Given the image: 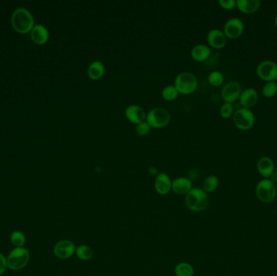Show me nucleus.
<instances>
[{
	"label": "nucleus",
	"mask_w": 277,
	"mask_h": 276,
	"mask_svg": "<svg viewBox=\"0 0 277 276\" xmlns=\"http://www.w3.org/2000/svg\"><path fill=\"white\" fill-rule=\"evenodd\" d=\"M7 268V257L0 253V276H2Z\"/></svg>",
	"instance_id": "nucleus-32"
},
{
	"label": "nucleus",
	"mask_w": 277,
	"mask_h": 276,
	"mask_svg": "<svg viewBox=\"0 0 277 276\" xmlns=\"http://www.w3.org/2000/svg\"><path fill=\"white\" fill-rule=\"evenodd\" d=\"M175 86L178 93L188 95L196 92L198 87V80L196 76L191 72H181L175 78Z\"/></svg>",
	"instance_id": "nucleus-4"
},
{
	"label": "nucleus",
	"mask_w": 277,
	"mask_h": 276,
	"mask_svg": "<svg viewBox=\"0 0 277 276\" xmlns=\"http://www.w3.org/2000/svg\"><path fill=\"white\" fill-rule=\"evenodd\" d=\"M171 115L166 109L162 107L153 108L148 111L146 121L152 128H163L170 123Z\"/></svg>",
	"instance_id": "nucleus-5"
},
{
	"label": "nucleus",
	"mask_w": 277,
	"mask_h": 276,
	"mask_svg": "<svg viewBox=\"0 0 277 276\" xmlns=\"http://www.w3.org/2000/svg\"><path fill=\"white\" fill-rule=\"evenodd\" d=\"M234 114V105L231 103L225 102L220 106V115L223 118H230L233 117Z\"/></svg>",
	"instance_id": "nucleus-29"
},
{
	"label": "nucleus",
	"mask_w": 277,
	"mask_h": 276,
	"mask_svg": "<svg viewBox=\"0 0 277 276\" xmlns=\"http://www.w3.org/2000/svg\"><path fill=\"white\" fill-rule=\"evenodd\" d=\"M244 29L245 25L243 21L240 18L233 17L225 22L223 32L227 39L235 40L242 35Z\"/></svg>",
	"instance_id": "nucleus-10"
},
{
	"label": "nucleus",
	"mask_w": 277,
	"mask_h": 276,
	"mask_svg": "<svg viewBox=\"0 0 277 276\" xmlns=\"http://www.w3.org/2000/svg\"><path fill=\"white\" fill-rule=\"evenodd\" d=\"M76 255L82 261H89L93 257V250L89 245H81L77 248Z\"/></svg>",
	"instance_id": "nucleus-24"
},
{
	"label": "nucleus",
	"mask_w": 277,
	"mask_h": 276,
	"mask_svg": "<svg viewBox=\"0 0 277 276\" xmlns=\"http://www.w3.org/2000/svg\"><path fill=\"white\" fill-rule=\"evenodd\" d=\"M256 73L259 79L265 82L277 81V63L272 60H264L258 63Z\"/></svg>",
	"instance_id": "nucleus-8"
},
{
	"label": "nucleus",
	"mask_w": 277,
	"mask_h": 276,
	"mask_svg": "<svg viewBox=\"0 0 277 276\" xmlns=\"http://www.w3.org/2000/svg\"><path fill=\"white\" fill-rule=\"evenodd\" d=\"M77 248L72 240H62L56 243L54 247V254L59 259H67L76 253Z\"/></svg>",
	"instance_id": "nucleus-11"
},
{
	"label": "nucleus",
	"mask_w": 277,
	"mask_h": 276,
	"mask_svg": "<svg viewBox=\"0 0 277 276\" xmlns=\"http://www.w3.org/2000/svg\"><path fill=\"white\" fill-rule=\"evenodd\" d=\"M208 83H210L211 85L213 87H219V86L222 85L225 80V77L221 72L214 71L208 75Z\"/></svg>",
	"instance_id": "nucleus-28"
},
{
	"label": "nucleus",
	"mask_w": 277,
	"mask_h": 276,
	"mask_svg": "<svg viewBox=\"0 0 277 276\" xmlns=\"http://www.w3.org/2000/svg\"><path fill=\"white\" fill-rule=\"evenodd\" d=\"M258 93L256 89L252 88H246L241 92L240 98H239V103L241 105V108L251 110V108L256 106L258 103Z\"/></svg>",
	"instance_id": "nucleus-13"
},
{
	"label": "nucleus",
	"mask_w": 277,
	"mask_h": 276,
	"mask_svg": "<svg viewBox=\"0 0 277 276\" xmlns=\"http://www.w3.org/2000/svg\"><path fill=\"white\" fill-rule=\"evenodd\" d=\"M256 197L263 203H270L275 200L277 195V186L269 179L258 181L256 188Z\"/></svg>",
	"instance_id": "nucleus-7"
},
{
	"label": "nucleus",
	"mask_w": 277,
	"mask_h": 276,
	"mask_svg": "<svg viewBox=\"0 0 277 276\" xmlns=\"http://www.w3.org/2000/svg\"><path fill=\"white\" fill-rule=\"evenodd\" d=\"M30 253L26 248L15 247L7 257V268L12 271L24 269L29 264Z\"/></svg>",
	"instance_id": "nucleus-3"
},
{
	"label": "nucleus",
	"mask_w": 277,
	"mask_h": 276,
	"mask_svg": "<svg viewBox=\"0 0 277 276\" xmlns=\"http://www.w3.org/2000/svg\"><path fill=\"white\" fill-rule=\"evenodd\" d=\"M207 40H208V45H210L211 47L217 49V50H220L226 45L227 38L222 30L213 29L208 32V35H207Z\"/></svg>",
	"instance_id": "nucleus-14"
},
{
	"label": "nucleus",
	"mask_w": 277,
	"mask_h": 276,
	"mask_svg": "<svg viewBox=\"0 0 277 276\" xmlns=\"http://www.w3.org/2000/svg\"><path fill=\"white\" fill-rule=\"evenodd\" d=\"M32 40L38 45H43L49 39V32L46 27L38 24L34 26L30 32Z\"/></svg>",
	"instance_id": "nucleus-20"
},
{
	"label": "nucleus",
	"mask_w": 277,
	"mask_h": 276,
	"mask_svg": "<svg viewBox=\"0 0 277 276\" xmlns=\"http://www.w3.org/2000/svg\"><path fill=\"white\" fill-rule=\"evenodd\" d=\"M179 93L178 92L177 88L175 85H168L163 88L161 91V97L163 99L167 101H172L177 99Z\"/></svg>",
	"instance_id": "nucleus-26"
},
{
	"label": "nucleus",
	"mask_w": 277,
	"mask_h": 276,
	"mask_svg": "<svg viewBox=\"0 0 277 276\" xmlns=\"http://www.w3.org/2000/svg\"><path fill=\"white\" fill-rule=\"evenodd\" d=\"M192 188V181L187 177H180L172 181V191L178 195H186Z\"/></svg>",
	"instance_id": "nucleus-18"
},
{
	"label": "nucleus",
	"mask_w": 277,
	"mask_h": 276,
	"mask_svg": "<svg viewBox=\"0 0 277 276\" xmlns=\"http://www.w3.org/2000/svg\"><path fill=\"white\" fill-rule=\"evenodd\" d=\"M125 116L130 122L138 125L146 121L147 114H146L145 110H143L141 106L133 104V105H128L126 108Z\"/></svg>",
	"instance_id": "nucleus-12"
},
{
	"label": "nucleus",
	"mask_w": 277,
	"mask_h": 276,
	"mask_svg": "<svg viewBox=\"0 0 277 276\" xmlns=\"http://www.w3.org/2000/svg\"></svg>",
	"instance_id": "nucleus-37"
},
{
	"label": "nucleus",
	"mask_w": 277,
	"mask_h": 276,
	"mask_svg": "<svg viewBox=\"0 0 277 276\" xmlns=\"http://www.w3.org/2000/svg\"><path fill=\"white\" fill-rule=\"evenodd\" d=\"M105 65L100 61H93L88 67L87 73L90 79L93 80H98L105 74Z\"/></svg>",
	"instance_id": "nucleus-21"
},
{
	"label": "nucleus",
	"mask_w": 277,
	"mask_h": 276,
	"mask_svg": "<svg viewBox=\"0 0 277 276\" xmlns=\"http://www.w3.org/2000/svg\"><path fill=\"white\" fill-rule=\"evenodd\" d=\"M10 240L15 247H24V244L26 242V237L21 231L16 230L11 234Z\"/></svg>",
	"instance_id": "nucleus-25"
},
{
	"label": "nucleus",
	"mask_w": 277,
	"mask_h": 276,
	"mask_svg": "<svg viewBox=\"0 0 277 276\" xmlns=\"http://www.w3.org/2000/svg\"><path fill=\"white\" fill-rule=\"evenodd\" d=\"M274 22H275V25L276 27H277V15H276L275 20H274Z\"/></svg>",
	"instance_id": "nucleus-35"
},
{
	"label": "nucleus",
	"mask_w": 277,
	"mask_h": 276,
	"mask_svg": "<svg viewBox=\"0 0 277 276\" xmlns=\"http://www.w3.org/2000/svg\"><path fill=\"white\" fill-rule=\"evenodd\" d=\"M155 190L160 196H165L172 190V181L170 177L165 173H160L156 177Z\"/></svg>",
	"instance_id": "nucleus-15"
},
{
	"label": "nucleus",
	"mask_w": 277,
	"mask_h": 276,
	"mask_svg": "<svg viewBox=\"0 0 277 276\" xmlns=\"http://www.w3.org/2000/svg\"><path fill=\"white\" fill-rule=\"evenodd\" d=\"M218 3L221 8L227 11L234 9L237 7V1L235 0H219Z\"/></svg>",
	"instance_id": "nucleus-31"
},
{
	"label": "nucleus",
	"mask_w": 277,
	"mask_h": 276,
	"mask_svg": "<svg viewBox=\"0 0 277 276\" xmlns=\"http://www.w3.org/2000/svg\"><path fill=\"white\" fill-rule=\"evenodd\" d=\"M258 174L264 179H268L275 172V164L269 157H262L257 163Z\"/></svg>",
	"instance_id": "nucleus-16"
},
{
	"label": "nucleus",
	"mask_w": 277,
	"mask_h": 276,
	"mask_svg": "<svg viewBox=\"0 0 277 276\" xmlns=\"http://www.w3.org/2000/svg\"><path fill=\"white\" fill-rule=\"evenodd\" d=\"M260 7L261 2L259 0H237L236 8L243 14H255Z\"/></svg>",
	"instance_id": "nucleus-17"
},
{
	"label": "nucleus",
	"mask_w": 277,
	"mask_h": 276,
	"mask_svg": "<svg viewBox=\"0 0 277 276\" xmlns=\"http://www.w3.org/2000/svg\"><path fill=\"white\" fill-rule=\"evenodd\" d=\"M149 172H150V174H153V175H156V177H157V175L158 174V170H157V169L154 168V167H151L150 169H149Z\"/></svg>",
	"instance_id": "nucleus-34"
},
{
	"label": "nucleus",
	"mask_w": 277,
	"mask_h": 276,
	"mask_svg": "<svg viewBox=\"0 0 277 276\" xmlns=\"http://www.w3.org/2000/svg\"><path fill=\"white\" fill-rule=\"evenodd\" d=\"M175 273L176 276H193L195 271L192 265L188 262H182L176 265Z\"/></svg>",
	"instance_id": "nucleus-23"
},
{
	"label": "nucleus",
	"mask_w": 277,
	"mask_h": 276,
	"mask_svg": "<svg viewBox=\"0 0 277 276\" xmlns=\"http://www.w3.org/2000/svg\"><path fill=\"white\" fill-rule=\"evenodd\" d=\"M242 92L241 84L236 80H231L223 85L220 96L225 102L233 103L239 100Z\"/></svg>",
	"instance_id": "nucleus-9"
},
{
	"label": "nucleus",
	"mask_w": 277,
	"mask_h": 276,
	"mask_svg": "<svg viewBox=\"0 0 277 276\" xmlns=\"http://www.w3.org/2000/svg\"><path fill=\"white\" fill-rule=\"evenodd\" d=\"M234 126L240 131H246L251 130L256 122V117L252 110L240 108L234 111L233 115Z\"/></svg>",
	"instance_id": "nucleus-6"
},
{
	"label": "nucleus",
	"mask_w": 277,
	"mask_h": 276,
	"mask_svg": "<svg viewBox=\"0 0 277 276\" xmlns=\"http://www.w3.org/2000/svg\"><path fill=\"white\" fill-rule=\"evenodd\" d=\"M12 25L17 33L28 34L34 27V17L28 10L18 8L12 14Z\"/></svg>",
	"instance_id": "nucleus-2"
},
{
	"label": "nucleus",
	"mask_w": 277,
	"mask_h": 276,
	"mask_svg": "<svg viewBox=\"0 0 277 276\" xmlns=\"http://www.w3.org/2000/svg\"><path fill=\"white\" fill-rule=\"evenodd\" d=\"M186 207L194 212L205 211L209 205L208 194L203 189L192 188L186 195Z\"/></svg>",
	"instance_id": "nucleus-1"
},
{
	"label": "nucleus",
	"mask_w": 277,
	"mask_h": 276,
	"mask_svg": "<svg viewBox=\"0 0 277 276\" xmlns=\"http://www.w3.org/2000/svg\"><path fill=\"white\" fill-rule=\"evenodd\" d=\"M211 49L208 45L198 44L195 45L191 50V58L196 62H203L210 57Z\"/></svg>",
	"instance_id": "nucleus-19"
},
{
	"label": "nucleus",
	"mask_w": 277,
	"mask_h": 276,
	"mask_svg": "<svg viewBox=\"0 0 277 276\" xmlns=\"http://www.w3.org/2000/svg\"><path fill=\"white\" fill-rule=\"evenodd\" d=\"M219 178L215 175H210L206 177L203 181V190L206 193H213L219 186Z\"/></svg>",
	"instance_id": "nucleus-22"
},
{
	"label": "nucleus",
	"mask_w": 277,
	"mask_h": 276,
	"mask_svg": "<svg viewBox=\"0 0 277 276\" xmlns=\"http://www.w3.org/2000/svg\"><path fill=\"white\" fill-rule=\"evenodd\" d=\"M277 93V81L266 82L262 88V94L266 98H273Z\"/></svg>",
	"instance_id": "nucleus-27"
},
{
	"label": "nucleus",
	"mask_w": 277,
	"mask_h": 276,
	"mask_svg": "<svg viewBox=\"0 0 277 276\" xmlns=\"http://www.w3.org/2000/svg\"><path fill=\"white\" fill-rule=\"evenodd\" d=\"M269 180H270L273 183L277 185V172H274L272 175H271L270 177H269Z\"/></svg>",
	"instance_id": "nucleus-33"
},
{
	"label": "nucleus",
	"mask_w": 277,
	"mask_h": 276,
	"mask_svg": "<svg viewBox=\"0 0 277 276\" xmlns=\"http://www.w3.org/2000/svg\"><path fill=\"white\" fill-rule=\"evenodd\" d=\"M151 128L152 127H151L150 125L147 121H144L137 125L136 131H137L138 136L143 137V136H148V134L150 133Z\"/></svg>",
	"instance_id": "nucleus-30"
},
{
	"label": "nucleus",
	"mask_w": 277,
	"mask_h": 276,
	"mask_svg": "<svg viewBox=\"0 0 277 276\" xmlns=\"http://www.w3.org/2000/svg\"></svg>",
	"instance_id": "nucleus-36"
}]
</instances>
